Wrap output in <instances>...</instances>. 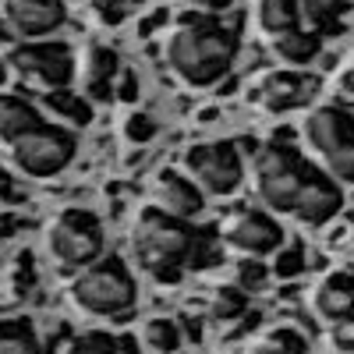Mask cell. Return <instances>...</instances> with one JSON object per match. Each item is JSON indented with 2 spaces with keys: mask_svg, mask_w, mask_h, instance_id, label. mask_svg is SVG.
<instances>
[{
  "mask_svg": "<svg viewBox=\"0 0 354 354\" xmlns=\"http://www.w3.org/2000/svg\"><path fill=\"white\" fill-rule=\"evenodd\" d=\"M238 57V32L209 18H188L167 43L170 71L192 88L220 85Z\"/></svg>",
  "mask_w": 354,
  "mask_h": 354,
  "instance_id": "cell-1",
  "label": "cell"
},
{
  "mask_svg": "<svg viewBox=\"0 0 354 354\" xmlns=\"http://www.w3.org/2000/svg\"><path fill=\"white\" fill-rule=\"evenodd\" d=\"M202 245L198 230L188 220H177L170 213L145 209L138 216L135 227V252L142 259V266L153 273V280L160 283H177L181 280V266L195 259V248Z\"/></svg>",
  "mask_w": 354,
  "mask_h": 354,
  "instance_id": "cell-2",
  "label": "cell"
},
{
  "mask_svg": "<svg viewBox=\"0 0 354 354\" xmlns=\"http://www.w3.org/2000/svg\"><path fill=\"white\" fill-rule=\"evenodd\" d=\"M312 174L315 170L308 167L301 149H294L287 142H270L255 156V195L262 198L266 209L294 213V202H298Z\"/></svg>",
  "mask_w": 354,
  "mask_h": 354,
  "instance_id": "cell-3",
  "label": "cell"
},
{
  "mask_svg": "<svg viewBox=\"0 0 354 354\" xmlns=\"http://www.w3.org/2000/svg\"><path fill=\"white\" fill-rule=\"evenodd\" d=\"M305 142L322 160L326 174L340 185H354V113L326 103L308 113L305 121Z\"/></svg>",
  "mask_w": 354,
  "mask_h": 354,
  "instance_id": "cell-4",
  "label": "cell"
},
{
  "mask_svg": "<svg viewBox=\"0 0 354 354\" xmlns=\"http://www.w3.org/2000/svg\"><path fill=\"white\" fill-rule=\"evenodd\" d=\"M75 305L93 315H121L135 305V277L124 259H103L75 280Z\"/></svg>",
  "mask_w": 354,
  "mask_h": 354,
  "instance_id": "cell-5",
  "label": "cell"
},
{
  "mask_svg": "<svg viewBox=\"0 0 354 354\" xmlns=\"http://www.w3.org/2000/svg\"><path fill=\"white\" fill-rule=\"evenodd\" d=\"M185 167L192 174V181L205 192V195H216V198H227L241 188L245 181V163H241V153L234 142H202V145H192L188 156H185Z\"/></svg>",
  "mask_w": 354,
  "mask_h": 354,
  "instance_id": "cell-6",
  "label": "cell"
},
{
  "mask_svg": "<svg viewBox=\"0 0 354 354\" xmlns=\"http://www.w3.org/2000/svg\"><path fill=\"white\" fill-rule=\"evenodd\" d=\"M78 153V138L57 124H39L15 142V163L28 177H53L71 167Z\"/></svg>",
  "mask_w": 354,
  "mask_h": 354,
  "instance_id": "cell-7",
  "label": "cell"
},
{
  "mask_svg": "<svg viewBox=\"0 0 354 354\" xmlns=\"http://www.w3.org/2000/svg\"><path fill=\"white\" fill-rule=\"evenodd\" d=\"M50 252L61 266L82 270L103 255V223L88 209H68L50 227Z\"/></svg>",
  "mask_w": 354,
  "mask_h": 354,
  "instance_id": "cell-8",
  "label": "cell"
},
{
  "mask_svg": "<svg viewBox=\"0 0 354 354\" xmlns=\"http://www.w3.org/2000/svg\"><path fill=\"white\" fill-rule=\"evenodd\" d=\"M223 241H227V248L241 252L248 259H266L283 248V227L266 209H241L227 220Z\"/></svg>",
  "mask_w": 354,
  "mask_h": 354,
  "instance_id": "cell-9",
  "label": "cell"
},
{
  "mask_svg": "<svg viewBox=\"0 0 354 354\" xmlns=\"http://www.w3.org/2000/svg\"><path fill=\"white\" fill-rule=\"evenodd\" d=\"M8 64L25 78H36L46 88H68L75 78V61L64 43H25L15 46Z\"/></svg>",
  "mask_w": 354,
  "mask_h": 354,
  "instance_id": "cell-10",
  "label": "cell"
},
{
  "mask_svg": "<svg viewBox=\"0 0 354 354\" xmlns=\"http://www.w3.org/2000/svg\"><path fill=\"white\" fill-rule=\"evenodd\" d=\"M319 93V78L312 75H301V71H273L266 75L255 88V100L262 110L270 113H287V110H298L305 103H312Z\"/></svg>",
  "mask_w": 354,
  "mask_h": 354,
  "instance_id": "cell-11",
  "label": "cell"
},
{
  "mask_svg": "<svg viewBox=\"0 0 354 354\" xmlns=\"http://www.w3.org/2000/svg\"><path fill=\"white\" fill-rule=\"evenodd\" d=\"M344 209V192H340V181H333L330 174H312L298 202H294V216H298L305 227H326L337 213Z\"/></svg>",
  "mask_w": 354,
  "mask_h": 354,
  "instance_id": "cell-12",
  "label": "cell"
},
{
  "mask_svg": "<svg viewBox=\"0 0 354 354\" xmlns=\"http://www.w3.org/2000/svg\"><path fill=\"white\" fill-rule=\"evenodd\" d=\"M8 25L18 36H50L64 25V0H4Z\"/></svg>",
  "mask_w": 354,
  "mask_h": 354,
  "instance_id": "cell-13",
  "label": "cell"
},
{
  "mask_svg": "<svg viewBox=\"0 0 354 354\" xmlns=\"http://www.w3.org/2000/svg\"><path fill=\"white\" fill-rule=\"evenodd\" d=\"M156 202H160L163 213L192 223L205 209V192L192 181V177L177 174V170H163L156 177Z\"/></svg>",
  "mask_w": 354,
  "mask_h": 354,
  "instance_id": "cell-14",
  "label": "cell"
},
{
  "mask_svg": "<svg viewBox=\"0 0 354 354\" xmlns=\"http://www.w3.org/2000/svg\"><path fill=\"white\" fill-rule=\"evenodd\" d=\"M312 308L322 322L354 315V273H326L312 290Z\"/></svg>",
  "mask_w": 354,
  "mask_h": 354,
  "instance_id": "cell-15",
  "label": "cell"
},
{
  "mask_svg": "<svg viewBox=\"0 0 354 354\" xmlns=\"http://www.w3.org/2000/svg\"><path fill=\"white\" fill-rule=\"evenodd\" d=\"M117 75H121V57L110 46H88V53H85V93H88V100H110Z\"/></svg>",
  "mask_w": 354,
  "mask_h": 354,
  "instance_id": "cell-16",
  "label": "cell"
},
{
  "mask_svg": "<svg viewBox=\"0 0 354 354\" xmlns=\"http://www.w3.org/2000/svg\"><path fill=\"white\" fill-rule=\"evenodd\" d=\"M43 124L39 110L21 100V96H0V142H18L21 135H28L32 128Z\"/></svg>",
  "mask_w": 354,
  "mask_h": 354,
  "instance_id": "cell-17",
  "label": "cell"
},
{
  "mask_svg": "<svg viewBox=\"0 0 354 354\" xmlns=\"http://www.w3.org/2000/svg\"><path fill=\"white\" fill-rule=\"evenodd\" d=\"M273 50H277V57L283 64L305 68L322 53V36L315 32V28H294V32H287V36H277Z\"/></svg>",
  "mask_w": 354,
  "mask_h": 354,
  "instance_id": "cell-18",
  "label": "cell"
},
{
  "mask_svg": "<svg viewBox=\"0 0 354 354\" xmlns=\"http://www.w3.org/2000/svg\"><path fill=\"white\" fill-rule=\"evenodd\" d=\"M255 21L262 32L270 36H287L301 25V4L298 0H259L255 4Z\"/></svg>",
  "mask_w": 354,
  "mask_h": 354,
  "instance_id": "cell-19",
  "label": "cell"
},
{
  "mask_svg": "<svg viewBox=\"0 0 354 354\" xmlns=\"http://www.w3.org/2000/svg\"><path fill=\"white\" fill-rule=\"evenodd\" d=\"M205 315L209 322L216 326H227V322H238L248 315V290H241L238 283H223L209 294V301H205Z\"/></svg>",
  "mask_w": 354,
  "mask_h": 354,
  "instance_id": "cell-20",
  "label": "cell"
},
{
  "mask_svg": "<svg viewBox=\"0 0 354 354\" xmlns=\"http://www.w3.org/2000/svg\"><path fill=\"white\" fill-rule=\"evenodd\" d=\"M138 340H142L145 354H177L181 344H185V333H181V326H177L174 319L156 315V319H145Z\"/></svg>",
  "mask_w": 354,
  "mask_h": 354,
  "instance_id": "cell-21",
  "label": "cell"
},
{
  "mask_svg": "<svg viewBox=\"0 0 354 354\" xmlns=\"http://www.w3.org/2000/svg\"><path fill=\"white\" fill-rule=\"evenodd\" d=\"M298 4H301V18L322 36V32L340 28V15L347 11L351 0H298Z\"/></svg>",
  "mask_w": 354,
  "mask_h": 354,
  "instance_id": "cell-22",
  "label": "cell"
},
{
  "mask_svg": "<svg viewBox=\"0 0 354 354\" xmlns=\"http://www.w3.org/2000/svg\"><path fill=\"white\" fill-rule=\"evenodd\" d=\"M0 354H39V337L32 322L15 319L0 326Z\"/></svg>",
  "mask_w": 354,
  "mask_h": 354,
  "instance_id": "cell-23",
  "label": "cell"
},
{
  "mask_svg": "<svg viewBox=\"0 0 354 354\" xmlns=\"http://www.w3.org/2000/svg\"><path fill=\"white\" fill-rule=\"evenodd\" d=\"M57 117H64V121H71V124H88L93 121V106H88V100H82L78 93H68V88H53V93H46V100H43Z\"/></svg>",
  "mask_w": 354,
  "mask_h": 354,
  "instance_id": "cell-24",
  "label": "cell"
},
{
  "mask_svg": "<svg viewBox=\"0 0 354 354\" xmlns=\"http://www.w3.org/2000/svg\"><path fill=\"white\" fill-rule=\"evenodd\" d=\"M266 347H273L280 354H308V337L298 330V326H290V322H283V326H273L270 333L262 337Z\"/></svg>",
  "mask_w": 354,
  "mask_h": 354,
  "instance_id": "cell-25",
  "label": "cell"
},
{
  "mask_svg": "<svg viewBox=\"0 0 354 354\" xmlns=\"http://www.w3.org/2000/svg\"><path fill=\"white\" fill-rule=\"evenodd\" d=\"M305 266H308V255H305V245L301 241H283V248L277 252V262H273V273L280 280H294V277H301L305 273Z\"/></svg>",
  "mask_w": 354,
  "mask_h": 354,
  "instance_id": "cell-26",
  "label": "cell"
},
{
  "mask_svg": "<svg viewBox=\"0 0 354 354\" xmlns=\"http://www.w3.org/2000/svg\"><path fill=\"white\" fill-rule=\"evenodd\" d=\"M266 280H270V266H266L262 259H248V255H245V259L238 262V270H234V283H238L241 290H248V294L262 290Z\"/></svg>",
  "mask_w": 354,
  "mask_h": 354,
  "instance_id": "cell-27",
  "label": "cell"
},
{
  "mask_svg": "<svg viewBox=\"0 0 354 354\" xmlns=\"http://www.w3.org/2000/svg\"><path fill=\"white\" fill-rule=\"evenodd\" d=\"M156 135H160V124H156V117H153V113L135 110V113L124 117V138H128V142L145 145V142H153Z\"/></svg>",
  "mask_w": 354,
  "mask_h": 354,
  "instance_id": "cell-28",
  "label": "cell"
},
{
  "mask_svg": "<svg viewBox=\"0 0 354 354\" xmlns=\"http://www.w3.org/2000/svg\"><path fill=\"white\" fill-rule=\"evenodd\" d=\"M68 354H117V337H110V333H85V337H78L68 347Z\"/></svg>",
  "mask_w": 354,
  "mask_h": 354,
  "instance_id": "cell-29",
  "label": "cell"
},
{
  "mask_svg": "<svg viewBox=\"0 0 354 354\" xmlns=\"http://www.w3.org/2000/svg\"><path fill=\"white\" fill-rule=\"evenodd\" d=\"M333 347L340 351V354H354V315H347V319H340V322H333Z\"/></svg>",
  "mask_w": 354,
  "mask_h": 354,
  "instance_id": "cell-30",
  "label": "cell"
},
{
  "mask_svg": "<svg viewBox=\"0 0 354 354\" xmlns=\"http://www.w3.org/2000/svg\"><path fill=\"white\" fill-rule=\"evenodd\" d=\"M32 287H36L32 255H18V266H15V290H18V294H28Z\"/></svg>",
  "mask_w": 354,
  "mask_h": 354,
  "instance_id": "cell-31",
  "label": "cell"
},
{
  "mask_svg": "<svg viewBox=\"0 0 354 354\" xmlns=\"http://www.w3.org/2000/svg\"><path fill=\"white\" fill-rule=\"evenodd\" d=\"M113 96L121 103H135L138 100V75L135 71H121L113 82Z\"/></svg>",
  "mask_w": 354,
  "mask_h": 354,
  "instance_id": "cell-32",
  "label": "cell"
},
{
  "mask_svg": "<svg viewBox=\"0 0 354 354\" xmlns=\"http://www.w3.org/2000/svg\"><path fill=\"white\" fill-rule=\"evenodd\" d=\"M124 4L128 0H96V15L106 25H117V21H124Z\"/></svg>",
  "mask_w": 354,
  "mask_h": 354,
  "instance_id": "cell-33",
  "label": "cell"
},
{
  "mask_svg": "<svg viewBox=\"0 0 354 354\" xmlns=\"http://www.w3.org/2000/svg\"><path fill=\"white\" fill-rule=\"evenodd\" d=\"M117 354H142V340L131 337V333H124L121 340H117Z\"/></svg>",
  "mask_w": 354,
  "mask_h": 354,
  "instance_id": "cell-34",
  "label": "cell"
},
{
  "mask_svg": "<svg viewBox=\"0 0 354 354\" xmlns=\"http://www.w3.org/2000/svg\"><path fill=\"white\" fill-rule=\"evenodd\" d=\"M163 21H167V11L160 8V11L153 15V18H145V21H142V28H138V32H142V36H153V32H156V28L163 25Z\"/></svg>",
  "mask_w": 354,
  "mask_h": 354,
  "instance_id": "cell-35",
  "label": "cell"
},
{
  "mask_svg": "<svg viewBox=\"0 0 354 354\" xmlns=\"http://www.w3.org/2000/svg\"><path fill=\"white\" fill-rule=\"evenodd\" d=\"M177 326L188 330V337H192V340H198V337H202V326H198V319H195V315H185L181 322H177Z\"/></svg>",
  "mask_w": 354,
  "mask_h": 354,
  "instance_id": "cell-36",
  "label": "cell"
},
{
  "mask_svg": "<svg viewBox=\"0 0 354 354\" xmlns=\"http://www.w3.org/2000/svg\"><path fill=\"white\" fill-rule=\"evenodd\" d=\"M340 88H344L347 96H354V61L344 68V75H340Z\"/></svg>",
  "mask_w": 354,
  "mask_h": 354,
  "instance_id": "cell-37",
  "label": "cell"
},
{
  "mask_svg": "<svg viewBox=\"0 0 354 354\" xmlns=\"http://www.w3.org/2000/svg\"><path fill=\"white\" fill-rule=\"evenodd\" d=\"M195 4H198L202 11H227L234 0H195Z\"/></svg>",
  "mask_w": 354,
  "mask_h": 354,
  "instance_id": "cell-38",
  "label": "cell"
},
{
  "mask_svg": "<svg viewBox=\"0 0 354 354\" xmlns=\"http://www.w3.org/2000/svg\"><path fill=\"white\" fill-rule=\"evenodd\" d=\"M11 82V64H8V57H0V85H8Z\"/></svg>",
  "mask_w": 354,
  "mask_h": 354,
  "instance_id": "cell-39",
  "label": "cell"
},
{
  "mask_svg": "<svg viewBox=\"0 0 354 354\" xmlns=\"http://www.w3.org/2000/svg\"><path fill=\"white\" fill-rule=\"evenodd\" d=\"M8 39H11V25L0 21V43H8Z\"/></svg>",
  "mask_w": 354,
  "mask_h": 354,
  "instance_id": "cell-40",
  "label": "cell"
},
{
  "mask_svg": "<svg viewBox=\"0 0 354 354\" xmlns=\"http://www.w3.org/2000/svg\"><path fill=\"white\" fill-rule=\"evenodd\" d=\"M248 354H280V351H273V347H266V344H259L255 351H248Z\"/></svg>",
  "mask_w": 354,
  "mask_h": 354,
  "instance_id": "cell-41",
  "label": "cell"
},
{
  "mask_svg": "<svg viewBox=\"0 0 354 354\" xmlns=\"http://www.w3.org/2000/svg\"><path fill=\"white\" fill-rule=\"evenodd\" d=\"M128 4H142V0H128Z\"/></svg>",
  "mask_w": 354,
  "mask_h": 354,
  "instance_id": "cell-42",
  "label": "cell"
}]
</instances>
